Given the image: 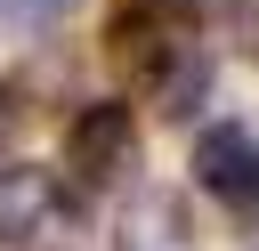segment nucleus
I'll list each match as a JSON object with an SVG mask.
<instances>
[{
  "mask_svg": "<svg viewBox=\"0 0 259 251\" xmlns=\"http://www.w3.org/2000/svg\"><path fill=\"white\" fill-rule=\"evenodd\" d=\"M113 251H202L194 202L178 186H130V202L113 219Z\"/></svg>",
  "mask_w": 259,
  "mask_h": 251,
  "instance_id": "4",
  "label": "nucleus"
},
{
  "mask_svg": "<svg viewBox=\"0 0 259 251\" xmlns=\"http://www.w3.org/2000/svg\"><path fill=\"white\" fill-rule=\"evenodd\" d=\"M8 130H16V97L0 89V146H8Z\"/></svg>",
  "mask_w": 259,
  "mask_h": 251,
  "instance_id": "7",
  "label": "nucleus"
},
{
  "mask_svg": "<svg viewBox=\"0 0 259 251\" xmlns=\"http://www.w3.org/2000/svg\"><path fill=\"white\" fill-rule=\"evenodd\" d=\"M219 8H227V0H113V16L154 24V32H178V40H194V24L219 16Z\"/></svg>",
  "mask_w": 259,
  "mask_h": 251,
  "instance_id": "6",
  "label": "nucleus"
},
{
  "mask_svg": "<svg viewBox=\"0 0 259 251\" xmlns=\"http://www.w3.org/2000/svg\"><path fill=\"white\" fill-rule=\"evenodd\" d=\"M210 81H219L210 49H202V40H186V49H178V57H170L146 89H154V105H162L170 121H194V113H202V97H210Z\"/></svg>",
  "mask_w": 259,
  "mask_h": 251,
  "instance_id": "5",
  "label": "nucleus"
},
{
  "mask_svg": "<svg viewBox=\"0 0 259 251\" xmlns=\"http://www.w3.org/2000/svg\"><path fill=\"white\" fill-rule=\"evenodd\" d=\"M73 219L65 202V178L40 170V162H0V243H40Z\"/></svg>",
  "mask_w": 259,
  "mask_h": 251,
  "instance_id": "3",
  "label": "nucleus"
},
{
  "mask_svg": "<svg viewBox=\"0 0 259 251\" xmlns=\"http://www.w3.org/2000/svg\"><path fill=\"white\" fill-rule=\"evenodd\" d=\"M16 8H49V0H16Z\"/></svg>",
  "mask_w": 259,
  "mask_h": 251,
  "instance_id": "8",
  "label": "nucleus"
},
{
  "mask_svg": "<svg viewBox=\"0 0 259 251\" xmlns=\"http://www.w3.org/2000/svg\"><path fill=\"white\" fill-rule=\"evenodd\" d=\"M65 162H73V178H89V186H121V178L138 170V113H130V97L81 105V113L65 121Z\"/></svg>",
  "mask_w": 259,
  "mask_h": 251,
  "instance_id": "1",
  "label": "nucleus"
},
{
  "mask_svg": "<svg viewBox=\"0 0 259 251\" xmlns=\"http://www.w3.org/2000/svg\"><path fill=\"white\" fill-rule=\"evenodd\" d=\"M194 186L210 202H227L235 219H251L259 211V138L243 121H210L194 138Z\"/></svg>",
  "mask_w": 259,
  "mask_h": 251,
  "instance_id": "2",
  "label": "nucleus"
}]
</instances>
